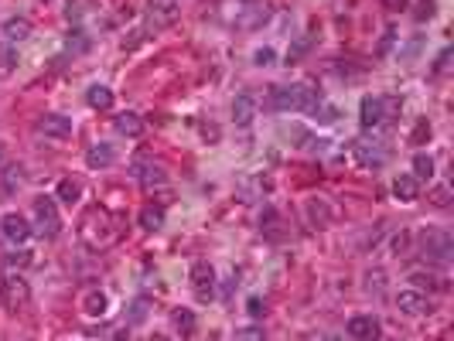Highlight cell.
<instances>
[{
    "label": "cell",
    "mask_w": 454,
    "mask_h": 341,
    "mask_svg": "<svg viewBox=\"0 0 454 341\" xmlns=\"http://www.w3.org/2000/svg\"><path fill=\"white\" fill-rule=\"evenodd\" d=\"M120 235H123V218L116 212H110L106 205H89L79 215V239H82V246L93 249V253L116 246Z\"/></svg>",
    "instance_id": "obj_1"
},
{
    "label": "cell",
    "mask_w": 454,
    "mask_h": 341,
    "mask_svg": "<svg viewBox=\"0 0 454 341\" xmlns=\"http://www.w3.org/2000/svg\"><path fill=\"white\" fill-rule=\"evenodd\" d=\"M321 106V96L318 89L311 86H273L270 96H266V109H273V113H314V109Z\"/></svg>",
    "instance_id": "obj_2"
},
{
    "label": "cell",
    "mask_w": 454,
    "mask_h": 341,
    "mask_svg": "<svg viewBox=\"0 0 454 341\" xmlns=\"http://www.w3.org/2000/svg\"><path fill=\"white\" fill-rule=\"evenodd\" d=\"M417 253H420L427 263H440L448 266L454 260V239L448 229H423L417 235Z\"/></svg>",
    "instance_id": "obj_3"
},
{
    "label": "cell",
    "mask_w": 454,
    "mask_h": 341,
    "mask_svg": "<svg viewBox=\"0 0 454 341\" xmlns=\"http://www.w3.org/2000/svg\"><path fill=\"white\" fill-rule=\"evenodd\" d=\"M31 304V283L21 277V273H7V277H0V307L7 310V314H21V310Z\"/></svg>",
    "instance_id": "obj_4"
},
{
    "label": "cell",
    "mask_w": 454,
    "mask_h": 341,
    "mask_svg": "<svg viewBox=\"0 0 454 341\" xmlns=\"http://www.w3.org/2000/svg\"><path fill=\"white\" fill-rule=\"evenodd\" d=\"M31 233H38L41 239H55L62 233V215H59V205L55 198H34L31 205Z\"/></svg>",
    "instance_id": "obj_5"
},
{
    "label": "cell",
    "mask_w": 454,
    "mask_h": 341,
    "mask_svg": "<svg viewBox=\"0 0 454 341\" xmlns=\"http://www.w3.org/2000/svg\"><path fill=\"white\" fill-rule=\"evenodd\" d=\"M188 280H191V294L198 304H208V300H216V270L208 260H195L188 270Z\"/></svg>",
    "instance_id": "obj_6"
},
{
    "label": "cell",
    "mask_w": 454,
    "mask_h": 341,
    "mask_svg": "<svg viewBox=\"0 0 454 341\" xmlns=\"http://www.w3.org/2000/svg\"><path fill=\"white\" fill-rule=\"evenodd\" d=\"M34 130L45 140H51V143H65V140L72 137L76 123H72V116H62V113H45V116L34 123Z\"/></svg>",
    "instance_id": "obj_7"
},
{
    "label": "cell",
    "mask_w": 454,
    "mask_h": 341,
    "mask_svg": "<svg viewBox=\"0 0 454 341\" xmlns=\"http://www.w3.org/2000/svg\"><path fill=\"white\" fill-rule=\"evenodd\" d=\"M345 335L355 341H379L383 338V325H379V317H373V314H355V317H348Z\"/></svg>",
    "instance_id": "obj_8"
},
{
    "label": "cell",
    "mask_w": 454,
    "mask_h": 341,
    "mask_svg": "<svg viewBox=\"0 0 454 341\" xmlns=\"http://www.w3.org/2000/svg\"><path fill=\"white\" fill-rule=\"evenodd\" d=\"M178 14H181V4H171V0H147V28H154V31L174 24Z\"/></svg>",
    "instance_id": "obj_9"
},
{
    "label": "cell",
    "mask_w": 454,
    "mask_h": 341,
    "mask_svg": "<svg viewBox=\"0 0 454 341\" xmlns=\"http://www.w3.org/2000/svg\"><path fill=\"white\" fill-rule=\"evenodd\" d=\"M359 123H362V130H376V126L386 123V99L383 96H362Z\"/></svg>",
    "instance_id": "obj_10"
},
{
    "label": "cell",
    "mask_w": 454,
    "mask_h": 341,
    "mask_svg": "<svg viewBox=\"0 0 454 341\" xmlns=\"http://www.w3.org/2000/svg\"><path fill=\"white\" fill-rule=\"evenodd\" d=\"M396 307L400 314H407V317H427L430 314V297L423 294V290H400L396 294Z\"/></svg>",
    "instance_id": "obj_11"
},
{
    "label": "cell",
    "mask_w": 454,
    "mask_h": 341,
    "mask_svg": "<svg viewBox=\"0 0 454 341\" xmlns=\"http://www.w3.org/2000/svg\"><path fill=\"white\" fill-rule=\"evenodd\" d=\"M0 235H4V239H11L14 246H21V243H28V239H31V222L21 215V212H7V215L0 218Z\"/></svg>",
    "instance_id": "obj_12"
},
{
    "label": "cell",
    "mask_w": 454,
    "mask_h": 341,
    "mask_svg": "<svg viewBox=\"0 0 454 341\" xmlns=\"http://www.w3.org/2000/svg\"><path fill=\"white\" fill-rule=\"evenodd\" d=\"M133 178L141 181L143 191H154V188H164L168 185V170L154 164V161H137L133 164Z\"/></svg>",
    "instance_id": "obj_13"
},
{
    "label": "cell",
    "mask_w": 454,
    "mask_h": 341,
    "mask_svg": "<svg viewBox=\"0 0 454 341\" xmlns=\"http://www.w3.org/2000/svg\"><path fill=\"white\" fill-rule=\"evenodd\" d=\"M260 233H263L270 243H283V239L291 235V229H287V222H283V215L277 208H263V212H260Z\"/></svg>",
    "instance_id": "obj_14"
},
{
    "label": "cell",
    "mask_w": 454,
    "mask_h": 341,
    "mask_svg": "<svg viewBox=\"0 0 454 341\" xmlns=\"http://www.w3.org/2000/svg\"><path fill=\"white\" fill-rule=\"evenodd\" d=\"M79 310H82L86 317H106V310H110V297L103 294L99 287H89V290H82V294H79Z\"/></svg>",
    "instance_id": "obj_15"
},
{
    "label": "cell",
    "mask_w": 454,
    "mask_h": 341,
    "mask_svg": "<svg viewBox=\"0 0 454 341\" xmlns=\"http://www.w3.org/2000/svg\"><path fill=\"white\" fill-rule=\"evenodd\" d=\"M352 154H355V161H359L362 168H369V170H376L386 164V151H379L376 143H362V140H355L352 143Z\"/></svg>",
    "instance_id": "obj_16"
},
{
    "label": "cell",
    "mask_w": 454,
    "mask_h": 341,
    "mask_svg": "<svg viewBox=\"0 0 454 341\" xmlns=\"http://www.w3.org/2000/svg\"><path fill=\"white\" fill-rule=\"evenodd\" d=\"M393 198L396 202H417L420 198V181L413 178V174H400L396 181H393Z\"/></svg>",
    "instance_id": "obj_17"
},
{
    "label": "cell",
    "mask_w": 454,
    "mask_h": 341,
    "mask_svg": "<svg viewBox=\"0 0 454 341\" xmlns=\"http://www.w3.org/2000/svg\"><path fill=\"white\" fill-rule=\"evenodd\" d=\"M253 116H256V99H253L250 93H239L233 99V120L239 126H250Z\"/></svg>",
    "instance_id": "obj_18"
},
{
    "label": "cell",
    "mask_w": 454,
    "mask_h": 341,
    "mask_svg": "<svg viewBox=\"0 0 454 341\" xmlns=\"http://www.w3.org/2000/svg\"><path fill=\"white\" fill-rule=\"evenodd\" d=\"M113 161H116V151H113V143H93V147L86 151V164H89L93 170L110 168Z\"/></svg>",
    "instance_id": "obj_19"
},
{
    "label": "cell",
    "mask_w": 454,
    "mask_h": 341,
    "mask_svg": "<svg viewBox=\"0 0 454 341\" xmlns=\"http://www.w3.org/2000/svg\"><path fill=\"white\" fill-rule=\"evenodd\" d=\"M410 280H413L420 290L427 287V290H438V294H448V287H451L444 273H427V270H413V273H410Z\"/></svg>",
    "instance_id": "obj_20"
},
{
    "label": "cell",
    "mask_w": 454,
    "mask_h": 341,
    "mask_svg": "<svg viewBox=\"0 0 454 341\" xmlns=\"http://www.w3.org/2000/svg\"><path fill=\"white\" fill-rule=\"evenodd\" d=\"M55 198L72 208V205L82 198V181H79V178H62V181H59V188H55Z\"/></svg>",
    "instance_id": "obj_21"
},
{
    "label": "cell",
    "mask_w": 454,
    "mask_h": 341,
    "mask_svg": "<svg viewBox=\"0 0 454 341\" xmlns=\"http://www.w3.org/2000/svg\"><path fill=\"white\" fill-rule=\"evenodd\" d=\"M113 126H116L120 137H141L143 133V116H137V113H120V116L113 120Z\"/></svg>",
    "instance_id": "obj_22"
},
{
    "label": "cell",
    "mask_w": 454,
    "mask_h": 341,
    "mask_svg": "<svg viewBox=\"0 0 454 341\" xmlns=\"http://www.w3.org/2000/svg\"><path fill=\"white\" fill-rule=\"evenodd\" d=\"M137 225H141L143 233H157L164 225V208L161 205H143L141 215H137Z\"/></svg>",
    "instance_id": "obj_23"
},
{
    "label": "cell",
    "mask_w": 454,
    "mask_h": 341,
    "mask_svg": "<svg viewBox=\"0 0 454 341\" xmlns=\"http://www.w3.org/2000/svg\"><path fill=\"white\" fill-rule=\"evenodd\" d=\"M17 62H21V55H17V48L11 41H0V78H11L17 72Z\"/></svg>",
    "instance_id": "obj_24"
},
{
    "label": "cell",
    "mask_w": 454,
    "mask_h": 341,
    "mask_svg": "<svg viewBox=\"0 0 454 341\" xmlns=\"http://www.w3.org/2000/svg\"><path fill=\"white\" fill-rule=\"evenodd\" d=\"M171 325H174V331H178L181 338H191V335H195V327H198V321H195V314H191L188 307H178L171 314Z\"/></svg>",
    "instance_id": "obj_25"
},
{
    "label": "cell",
    "mask_w": 454,
    "mask_h": 341,
    "mask_svg": "<svg viewBox=\"0 0 454 341\" xmlns=\"http://www.w3.org/2000/svg\"><path fill=\"white\" fill-rule=\"evenodd\" d=\"M308 215H311V222L318 225V229H325V225H331L335 212L325 205V198H311V202H308Z\"/></svg>",
    "instance_id": "obj_26"
},
{
    "label": "cell",
    "mask_w": 454,
    "mask_h": 341,
    "mask_svg": "<svg viewBox=\"0 0 454 341\" xmlns=\"http://www.w3.org/2000/svg\"><path fill=\"white\" fill-rule=\"evenodd\" d=\"M0 181H4V191H7V195H14L17 188L24 185V168H21V164H7V168H0Z\"/></svg>",
    "instance_id": "obj_27"
},
{
    "label": "cell",
    "mask_w": 454,
    "mask_h": 341,
    "mask_svg": "<svg viewBox=\"0 0 454 341\" xmlns=\"http://www.w3.org/2000/svg\"><path fill=\"white\" fill-rule=\"evenodd\" d=\"M4 34H7L11 45H14V41H24V38L31 34V21H28V17H11V21L4 24Z\"/></svg>",
    "instance_id": "obj_28"
},
{
    "label": "cell",
    "mask_w": 454,
    "mask_h": 341,
    "mask_svg": "<svg viewBox=\"0 0 454 341\" xmlns=\"http://www.w3.org/2000/svg\"><path fill=\"white\" fill-rule=\"evenodd\" d=\"M86 103L93 109H113V89L106 86H93L89 93H86Z\"/></svg>",
    "instance_id": "obj_29"
},
{
    "label": "cell",
    "mask_w": 454,
    "mask_h": 341,
    "mask_svg": "<svg viewBox=\"0 0 454 341\" xmlns=\"http://www.w3.org/2000/svg\"><path fill=\"white\" fill-rule=\"evenodd\" d=\"M413 178H417V181H430V178H434V157L430 154H413Z\"/></svg>",
    "instance_id": "obj_30"
},
{
    "label": "cell",
    "mask_w": 454,
    "mask_h": 341,
    "mask_svg": "<svg viewBox=\"0 0 454 341\" xmlns=\"http://www.w3.org/2000/svg\"><path fill=\"white\" fill-rule=\"evenodd\" d=\"M4 263L11 266V270H24V266H31V253H28V249H11V253L4 256Z\"/></svg>",
    "instance_id": "obj_31"
},
{
    "label": "cell",
    "mask_w": 454,
    "mask_h": 341,
    "mask_svg": "<svg viewBox=\"0 0 454 341\" xmlns=\"http://www.w3.org/2000/svg\"><path fill=\"white\" fill-rule=\"evenodd\" d=\"M427 198L438 205V208H448V205H451V185H434Z\"/></svg>",
    "instance_id": "obj_32"
},
{
    "label": "cell",
    "mask_w": 454,
    "mask_h": 341,
    "mask_svg": "<svg viewBox=\"0 0 454 341\" xmlns=\"http://www.w3.org/2000/svg\"><path fill=\"white\" fill-rule=\"evenodd\" d=\"M438 14V0H417V7H413V17H417V21H430V17Z\"/></svg>",
    "instance_id": "obj_33"
},
{
    "label": "cell",
    "mask_w": 454,
    "mask_h": 341,
    "mask_svg": "<svg viewBox=\"0 0 454 341\" xmlns=\"http://www.w3.org/2000/svg\"><path fill=\"white\" fill-rule=\"evenodd\" d=\"M263 338H266L263 327H256V325L243 327V331H236V341H263Z\"/></svg>",
    "instance_id": "obj_34"
},
{
    "label": "cell",
    "mask_w": 454,
    "mask_h": 341,
    "mask_svg": "<svg viewBox=\"0 0 454 341\" xmlns=\"http://www.w3.org/2000/svg\"><path fill=\"white\" fill-rule=\"evenodd\" d=\"M423 140H430V123H427V120H417L413 133H410V143H423Z\"/></svg>",
    "instance_id": "obj_35"
},
{
    "label": "cell",
    "mask_w": 454,
    "mask_h": 341,
    "mask_svg": "<svg viewBox=\"0 0 454 341\" xmlns=\"http://www.w3.org/2000/svg\"><path fill=\"white\" fill-rule=\"evenodd\" d=\"M246 307H250L253 317H263V314H266V304L260 300V297H250V304H246Z\"/></svg>",
    "instance_id": "obj_36"
},
{
    "label": "cell",
    "mask_w": 454,
    "mask_h": 341,
    "mask_svg": "<svg viewBox=\"0 0 454 341\" xmlns=\"http://www.w3.org/2000/svg\"><path fill=\"white\" fill-rule=\"evenodd\" d=\"M253 62H256V65H270V62H273V48H260V51L253 55Z\"/></svg>",
    "instance_id": "obj_37"
},
{
    "label": "cell",
    "mask_w": 454,
    "mask_h": 341,
    "mask_svg": "<svg viewBox=\"0 0 454 341\" xmlns=\"http://www.w3.org/2000/svg\"><path fill=\"white\" fill-rule=\"evenodd\" d=\"M410 246V235L407 233H400L396 239H393V249H396V256H403V249Z\"/></svg>",
    "instance_id": "obj_38"
},
{
    "label": "cell",
    "mask_w": 454,
    "mask_h": 341,
    "mask_svg": "<svg viewBox=\"0 0 454 341\" xmlns=\"http://www.w3.org/2000/svg\"><path fill=\"white\" fill-rule=\"evenodd\" d=\"M448 62H451V48H444V51H440V58H438V65H434V72H444V68H448Z\"/></svg>",
    "instance_id": "obj_39"
},
{
    "label": "cell",
    "mask_w": 454,
    "mask_h": 341,
    "mask_svg": "<svg viewBox=\"0 0 454 341\" xmlns=\"http://www.w3.org/2000/svg\"><path fill=\"white\" fill-rule=\"evenodd\" d=\"M143 314H147V300H137V304H133V321H141Z\"/></svg>",
    "instance_id": "obj_40"
},
{
    "label": "cell",
    "mask_w": 454,
    "mask_h": 341,
    "mask_svg": "<svg viewBox=\"0 0 454 341\" xmlns=\"http://www.w3.org/2000/svg\"><path fill=\"white\" fill-rule=\"evenodd\" d=\"M383 4H386L390 11H400V7H407V0H383Z\"/></svg>",
    "instance_id": "obj_41"
},
{
    "label": "cell",
    "mask_w": 454,
    "mask_h": 341,
    "mask_svg": "<svg viewBox=\"0 0 454 341\" xmlns=\"http://www.w3.org/2000/svg\"><path fill=\"white\" fill-rule=\"evenodd\" d=\"M304 341H325V338H321V335H308V338H304Z\"/></svg>",
    "instance_id": "obj_42"
},
{
    "label": "cell",
    "mask_w": 454,
    "mask_h": 341,
    "mask_svg": "<svg viewBox=\"0 0 454 341\" xmlns=\"http://www.w3.org/2000/svg\"><path fill=\"white\" fill-rule=\"evenodd\" d=\"M0 164H4V151H0Z\"/></svg>",
    "instance_id": "obj_43"
},
{
    "label": "cell",
    "mask_w": 454,
    "mask_h": 341,
    "mask_svg": "<svg viewBox=\"0 0 454 341\" xmlns=\"http://www.w3.org/2000/svg\"><path fill=\"white\" fill-rule=\"evenodd\" d=\"M171 4H181V0H171Z\"/></svg>",
    "instance_id": "obj_44"
}]
</instances>
